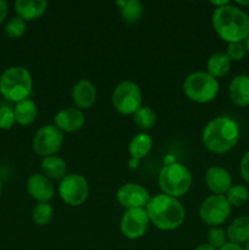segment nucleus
<instances>
[{"instance_id":"7ed1b4c3","label":"nucleus","mask_w":249,"mask_h":250,"mask_svg":"<svg viewBox=\"0 0 249 250\" xmlns=\"http://www.w3.org/2000/svg\"><path fill=\"white\" fill-rule=\"evenodd\" d=\"M145 211L151 224L163 231L177 229L186 219V210L180 200L164 193L150 198Z\"/></svg>"},{"instance_id":"20e7f679","label":"nucleus","mask_w":249,"mask_h":250,"mask_svg":"<svg viewBox=\"0 0 249 250\" xmlns=\"http://www.w3.org/2000/svg\"><path fill=\"white\" fill-rule=\"evenodd\" d=\"M33 88L32 75L26 67L11 66L0 76V94L6 100L20 103L28 99Z\"/></svg>"},{"instance_id":"cd10ccee","label":"nucleus","mask_w":249,"mask_h":250,"mask_svg":"<svg viewBox=\"0 0 249 250\" xmlns=\"http://www.w3.org/2000/svg\"><path fill=\"white\" fill-rule=\"evenodd\" d=\"M26 29H27L26 21L20 19L19 16L11 17V19L6 22V24H5V33L12 39L21 38V37L26 33Z\"/></svg>"},{"instance_id":"c85d7f7f","label":"nucleus","mask_w":249,"mask_h":250,"mask_svg":"<svg viewBox=\"0 0 249 250\" xmlns=\"http://www.w3.org/2000/svg\"><path fill=\"white\" fill-rule=\"evenodd\" d=\"M227 241L228 238H227L226 231L221 227H211L208 232V244L214 247L216 250L222 248L227 243Z\"/></svg>"},{"instance_id":"2f4dec72","label":"nucleus","mask_w":249,"mask_h":250,"mask_svg":"<svg viewBox=\"0 0 249 250\" xmlns=\"http://www.w3.org/2000/svg\"><path fill=\"white\" fill-rule=\"evenodd\" d=\"M239 171H241L243 180L249 185V150L242 156L241 164H239Z\"/></svg>"},{"instance_id":"473e14b6","label":"nucleus","mask_w":249,"mask_h":250,"mask_svg":"<svg viewBox=\"0 0 249 250\" xmlns=\"http://www.w3.org/2000/svg\"><path fill=\"white\" fill-rule=\"evenodd\" d=\"M7 12H9V5L5 0H0V24L6 19Z\"/></svg>"},{"instance_id":"aec40b11","label":"nucleus","mask_w":249,"mask_h":250,"mask_svg":"<svg viewBox=\"0 0 249 250\" xmlns=\"http://www.w3.org/2000/svg\"><path fill=\"white\" fill-rule=\"evenodd\" d=\"M42 171H43V175L50 181H61L67 172V165H66V161L60 156H48L42 160Z\"/></svg>"},{"instance_id":"5701e85b","label":"nucleus","mask_w":249,"mask_h":250,"mask_svg":"<svg viewBox=\"0 0 249 250\" xmlns=\"http://www.w3.org/2000/svg\"><path fill=\"white\" fill-rule=\"evenodd\" d=\"M151 148H153V139H151V137L148 133H145V132H141V133L136 134L131 139L128 146V151L132 159L141 160V159L145 158L150 153Z\"/></svg>"},{"instance_id":"0eeeda50","label":"nucleus","mask_w":249,"mask_h":250,"mask_svg":"<svg viewBox=\"0 0 249 250\" xmlns=\"http://www.w3.org/2000/svg\"><path fill=\"white\" fill-rule=\"evenodd\" d=\"M112 106L119 114L133 115L143 106V94L138 84L132 81H124L115 87L111 95Z\"/></svg>"},{"instance_id":"dca6fc26","label":"nucleus","mask_w":249,"mask_h":250,"mask_svg":"<svg viewBox=\"0 0 249 250\" xmlns=\"http://www.w3.org/2000/svg\"><path fill=\"white\" fill-rule=\"evenodd\" d=\"M72 99L77 109H90L97 100V88L88 80L78 81L72 89Z\"/></svg>"},{"instance_id":"c9c22d12","label":"nucleus","mask_w":249,"mask_h":250,"mask_svg":"<svg viewBox=\"0 0 249 250\" xmlns=\"http://www.w3.org/2000/svg\"><path fill=\"white\" fill-rule=\"evenodd\" d=\"M210 4L211 5H214V6H216V7H221V6H225V5H227V4H229V1H227V0H224V1H210Z\"/></svg>"},{"instance_id":"4468645a","label":"nucleus","mask_w":249,"mask_h":250,"mask_svg":"<svg viewBox=\"0 0 249 250\" xmlns=\"http://www.w3.org/2000/svg\"><path fill=\"white\" fill-rule=\"evenodd\" d=\"M27 192L38 203H49L55 194V187L43 173H33L27 180Z\"/></svg>"},{"instance_id":"c756f323","label":"nucleus","mask_w":249,"mask_h":250,"mask_svg":"<svg viewBox=\"0 0 249 250\" xmlns=\"http://www.w3.org/2000/svg\"><path fill=\"white\" fill-rule=\"evenodd\" d=\"M15 124H16V119H15L14 109L9 106L0 107V129L7 131L12 128Z\"/></svg>"},{"instance_id":"bb28decb","label":"nucleus","mask_w":249,"mask_h":250,"mask_svg":"<svg viewBox=\"0 0 249 250\" xmlns=\"http://www.w3.org/2000/svg\"><path fill=\"white\" fill-rule=\"evenodd\" d=\"M54 210L49 203H38L32 211V219L39 226H46L53 219Z\"/></svg>"},{"instance_id":"423d86ee","label":"nucleus","mask_w":249,"mask_h":250,"mask_svg":"<svg viewBox=\"0 0 249 250\" xmlns=\"http://www.w3.org/2000/svg\"><path fill=\"white\" fill-rule=\"evenodd\" d=\"M219 81L203 71L190 73L183 82V92L186 97L198 104H207L212 102L219 94Z\"/></svg>"},{"instance_id":"ea45409f","label":"nucleus","mask_w":249,"mask_h":250,"mask_svg":"<svg viewBox=\"0 0 249 250\" xmlns=\"http://www.w3.org/2000/svg\"><path fill=\"white\" fill-rule=\"evenodd\" d=\"M1 192H2V182H1V176H0V197H1Z\"/></svg>"},{"instance_id":"6e6552de","label":"nucleus","mask_w":249,"mask_h":250,"mask_svg":"<svg viewBox=\"0 0 249 250\" xmlns=\"http://www.w3.org/2000/svg\"><path fill=\"white\" fill-rule=\"evenodd\" d=\"M58 192L63 203L70 207H80L88 199L89 185L82 175L70 173L60 181Z\"/></svg>"},{"instance_id":"9d476101","label":"nucleus","mask_w":249,"mask_h":250,"mask_svg":"<svg viewBox=\"0 0 249 250\" xmlns=\"http://www.w3.org/2000/svg\"><path fill=\"white\" fill-rule=\"evenodd\" d=\"M232 207L225 195H210L202 203L199 216L204 224L210 227H219L225 224L231 214Z\"/></svg>"},{"instance_id":"39448f33","label":"nucleus","mask_w":249,"mask_h":250,"mask_svg":"<svg viewBox=\"0 0 249 250\" xmlns=\"http://www.w3.org/2000/svg\"><path fill=\"white\" fill-rule=\"evenodd\" d=\"M192 173L180 163L166 164L159 175V187L164 194L180 198L187 194L192 186Z\"/></svg>"},{"instance_id":"e433bc0d","label":"nucleus","mask_w":249,"mask_h":250,"mask_svg":"<svg viewBox=\"0 0 249 250\" xmlns=\"http://www.w3.org/2000/svg\"><path fill=\"white\" fill-rule=\"evenodd\" d=\"M129 167L131 168H137L138 167V165H139V160H136V159H132L131 158V161H129Z\"/></svg>"},{"instance_id":"2eb2a0df","label":"nucleus","mask_w":249,"mask_h":250,"mask_svg":"<svg viewBox=\"0 0 249 250\" xmlns=\"http://www.w3.org/2000/svg\"><path fill=\"white\" fill-rule=\"evenodd\" d=\"M85 122L84 114L82 110L76 107H66L60 110L54 117V124L61 132L72 133L80 131Z\"/></svg>"},{"instance_id":"72a5a7b5","label":"nucleus","mask_w":249,"mask_h":250,"mask_svg":"<svg viewBox=\"0 0 249 250\" xmlns=\"http://www.w3.org/2000/svg\"><path fill=\"white\" fill-rule=\"evenodd\" d=\"M219 250H243L239 244H236V243H232V242H227L226 244H225L222 248H220Z\"/></svg>"},{"instance_id":"f03ea898","label":"nucleus","mask_w":249,"mask_h":250,"mask_svg":"<svg viewBox=\"0 0 249 250\" xmlns=\"http://www.w3.org/2000/svg\"><path fill=\"white\" fill-rule=\"evenodd\" d=\"M241 129L234 120L220 116L211 120L203 129L202 141L205 148L214 154H225L236 146Z\"/></svg>"},{"instance_id":"412c9836","label":"nucleus","mask_w":249,"mask_h":250,"mask_svg":"<svg viewBox=\"0 0 249 250\" xmlns=\"http://www.w3.org/2000/svg\"><path fill=\"white\" fill-rule=\"evenodd\" d=\"M232 61L226 53L224 51H216L209 58L207 62V72L212 77L221 78L226 76L231 70Z\"/></svg>"},{"instance_id":"7c9ffc66","label":"nucleus","mask_w":249,"mask_h":250,"mask_svg":"<svg viewBox=\"0 0 249 250\" xmlns=\"http://www.w3.org/2000/svg\"><path fill=\"white\" fill-rule=\"evenodd\" d=\"M226 54L228 55V58L231 59V61H241L246 58L247 55V49L246 45L243 43H231L227 45V51Z\"/></svg>"},{"instance_id":"393cba45","label":"nucleus","mask_w":249,"mask_h":250,"mask_svg":"<svg viewBox=\"0 0 249 250\" xmlns=\"http://www.w3.org/2000/svg\"><path fill=\"white\" fill-rule=\"evenodd\" d=\"M133 122L142 131L153 128L156 124V112L149 106H142L133 114Z\"/></svg>"},{"instance_id":"b1692460","label":"nucleus","mask_w":249,"mask_h":250,"mask_svg":"<svg viewBox=\"0 0 249 250\" xmlns=\"http://www.w3.org/2000/svg\"><path fill=\"white\" fill-rule=\"evenodd\" d=\"M116 5L120 7L122 21L126 23H137L143 16V4L138 0H124V1H117Z\"/></svg>"},{"instance_id":"4be33fe9","label":"nucleus","mask_w":249,"mask_h":250,"mask_svg":"<svg viewBox=\"0 0 249 250\" xmlns=\"http://www.w3.org/2000/svg\"><path fill=\"white\" fill-rule=\"evenodd\" d=\"M14 114L17 124L21 126H28L36 121L38 116V107L32 99L22 100L15 105Z\"/></svg>"},{"instance_id":"a878e982","label":"nucleus","mask_w":249,"mask_h":250,"mask_svg":"<svg viewBox=\"0 0 249 250\" xmlns=\"http://www.w3.org/2000/svg\"><path fill=\"white\" fill-rule=\"evenodd\" d=\"M225 197L231 207H243L249 200V189L243 185H234L229 188Z\"/></svg>"},{"instance_id":"58836bf2","label":"nucleus","mask_w":249,"mask_h":250,"mask_svg":"<svg viewBox=\"0 0 249 250\" xmlns=\"http://www.w3.org/2000/svg\"><path fill=\"white\" fill-rule=\"evenodd\" d=\"M244 45H246L247 53H249V36L247 37V39H246V41H244Z\"/></svg>"},{"instance_id":"a211bd4d","label":"nucleus","mask_w":249,"mask_h":250,"mask_svg":"<svg viewBox=\"0 0 249 250\" xmlns=\"http://www.w3.org/2000/svg\"><path fill=\"white\" fill-rule=\"evenodd\" d=\"M228 95L231 102L237 106H249V76H236L228 85Z\"/></svg>"},{"instance_id":"9b49d317","label":"nucleus","mask_w":249,"mask_h":250,"mask_svg":"<svg viewBox=\"0 0 249 250\" xmlns=\"http://www.w3.org/2000/svg\"><path fill=\"white\" fill-rule=\"evenodd\" d=\"M149 220L145 209H128L124 211L120 222V229L121 233L127 239H139L148 231Z\"/></svg>"},{"instance_id":"a19ab883","label":"nucleus","mask_w":249,"mask_h":250,"mask_svg":"<svg viewBox=\"0 0 249 250\" xmlns=\"http://www.w3.org/2000/svg\"><path fill=\"white\" fill-rule=\"evenodd\" d=\"M243 250H249V242H247V243H246V247H244Z\"/></svg>"},{"instance_id":"f8f14e48","label":"nucleus","mask_w":249,"mask_h":250,"mask_svg":"<svg viewBox=\"0 0 249 250\" xmlns=\"http://www.w3.org/2000/svg\"><path fill=\"white\" fill-rule=\"evenodd\" d=\"M117 202L128 209H145L150 200V194L138 183H124L116 193Z\"/></svg>"},{"instance_id":"ddd939ff","label":"nucleus","mask_w":249,"mask_h":250,"mask_svg":"<svg viewBox=\"0 0 249 250\" xmlns=\"http://www.w3.org/2000/svg\"><path fill=\"white\" fill-rule=\"evenodd\" d=\"M205 185L215 195H225L232 187V176L225 167L212 165L205 172Z\"/></svg>"},{"instance_id":"f3484780","label":"nucleus","mask_w":249,"mask_h":250,"mask_svg":"<svg viewBox=\"0 0 249 250\" xmlns=\"http://www.w3.org/2000/svg\"><path fill=\"white\" fill-rule=\"evenodd\" d=\"M48 2L45 0H17L15 2V11L23 21H33L45 14Z\"/></svg>"},{"instance_id":"4c0bfd02","label":"nucleus","mask_w":249,"mask_h":250,"mask_svg":"<svg viewBox=\"0 0 249 250\" xmlns=\"http://www.w3.org/2000/svg\"><path fill=\"white\" fill-rule=\"evenodd\" d=\"M237 5H241V6H249V1H242V0H238V1H237Z\"/></svg>"},{"instance_id":"f257e3e1","label":"nucleus","mask_w":249,"mask_h":250,"mask_svg":"<svg viewBox=\"0 0 249 250\" xmlns=\"http://www.w3.org/2000/svg\"><path fill=\"white\" fill-rule=\"evenodd\" d=\"M212 27L217 36L226 43H243L249 36V15L229 2L214 10Z\"/></svg>"},{"instance_id":"1a4fd4ad","label":"nucleus","mask_w":249,"mask_h":250,"mask_svg":"<svg viewBox=\"0 0 249 250\" xmlns=\"http://www.w3.org/2000/svg\"><path fill=\"white\" fill-rule=\"evenodd\" d=\"M63 143V133L55 125H45L36 132L32 146L37 155L48 158L56 155Z\"/></svg>"},{"instance_id":"f704fd0d","label":"nucleus","mask_w":249,"mask_h":250,"mask_svg":"<svg viewBox=\"0 0 249 250\" xmlns=\"http://www.w3.org/2000/svg\"><path fill=\"white\" fill-rule=\"evenodd\" d=\"M195 250H216L214 248V247H211L210 244H200V246H198Z\"/></svg>"},{"instance_id":"6ab92c4d","label":"nucleus","mask_w":249,"mask_h":250,"mask_svg":"<svg viewBox=\"0 0 249 250\" xmlns=\"http://www.w3.org/2000/svg\"><path fill=\"white\" fill-rule=\"evenodd\" d=\"M226 234L228 242L239 246L249 242V215H243L234 219L227 227Z\"/></svg>"}]
</instances>
